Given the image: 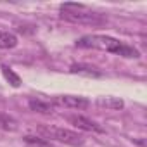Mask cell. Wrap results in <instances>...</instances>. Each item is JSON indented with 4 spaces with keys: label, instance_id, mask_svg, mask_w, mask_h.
Returning a JSON list of instances; mask_svg holds the SVG:
<instances>
[{
    "label": "cell",
    "instance_id": "obj_1",
    "mask_svg": "<svg viewBox=\"0 0 147 147\" xmlns=\"http://www.w3.org/2000/svg\"><path fill=\"white\" fill-rule=\"evenodd\" d=\"M76 47H80V49H97V50L111 52V54H116V55H121V57H130V59L131 57L133 59L140 57V52L135 47L126 45L121 40H118L114 36H109V35H85V36L76 40Z\"/></svg>",
    "mask_w": 147,
    "mask_h": 147
},
{
    "label": "cell",
    "instance_id": "obj_2",
    "mask_svg": "<svg viewBox=\"0 0 147 147\" xmlns=\"http://www.w3.org/2000/svg\"><path fill=\"white\" fill-rule=\"evenodd\" d=\"M59 16L61 19L75 24H90V26H100L106 23V18L99 12H94L83 4H73L66 2L59 7Z\"/></svg>",
    "mask_w": 147,
    "mask_h": 147
},
{
    "label": "cell",
    "instance_id": "obj_3",
    "mask_svg": "<svg viewBox=\"0 0 147 147\" xmlns=\"http://www.w3.org/2000/svg\"><path fill=\"white\" fill-rule=\"evenodd\" d=\"M47 138L50 140H57V142H62V144H67V145H73V147H78V145H83L85 144V138L73 131V130H67V128H59V126H42L40 128Z\"/></svg>",
    "mask_w": 147,
    "mask_h": 147
},
{
    "label": "cell",
    "instance_id": "obj_4",
    "mask_svg": "<svg viewBox=\"0 0 147 147\" xmlns=\"http://www.w3.org/2000/svg\"><path fill=\"white\" fill-rule=\"evenodd\" d=\"M52 106H61L67 109H87L90 106V100L82 95H57L52 100Z\"/></svg>",
    "mask_w": 147,
    "mask_h": 147
},
{
    "label": "cell",
    "instance_id": "obj_5",
    "mask_svg": "<svg viewBox=\"0 0 147 147\" xmlns=\"http://www.w3.org/2000/svg\"><path fill=\"white\" fill-rule=\"evenodd\" d=\"M67 121L69 125H73L78 130H83V131H95V133H104V128L100 125H97L95 121H92L90 118L83 116V114H71L67 116Z\"/></svg>",
    "mask_w": 147,
    "mask_h": 147
},
{
    "label": "cell",
    "instance_id": "obj_6",
    "mask_svg": "<svg viewBox=\"0 0 147 147\" xmlns=\"http://www.w3.org/2000/svg\"><path fill=\"white\" fill-rule=\"evenodd\" d=\"M28 106H30L31 111H35V113H42V114H50V113L54 111V106H52L50 102L42 100V99H30Z\"/></svg>",
    "mask_w": 147,
    "mask_h": 147
},
{
    "label": "cell",
    "instance_id": "obj_7",
    "mask_svg": "<svg viewBox=\"0 0 147 147\" xmlns=\"http://www.w3.org/2000/svg\"><path fill=\"white\" fill-rule=\"evenodd\" d=\"M18 45V36L11 31L0 30V49H14Z\"/></svg>",
    "mask_w": 147,
    "mask_h": 147
},
{
    "label": "cell",
    "instance_id": "obj_8",
    "mask_svg": "<svg viewBox=\"0 0 147 147\" xmlns=\"http://www.w3.org/2000/svg\"><path fill=\"white\" fill-rule=\"evenodd\" d=\"M23 140H24L28 145H31V147H54V144H52L49 138L38 137V135H24Z\"/></svg>",
    "mask_w": 147,
    "mask_h": 147
},
{
    "label": "cell",
    "instance_id": "obj_9",
    "mask_svg": "<svg viewBox=\"0 0 147 147\" xmlns=\"http://www.w3.org/2000/svg\"><path fill=\"white\" fill-rule=\"evenodd\" d=\"M2 75H4V78L14 87V88H18L19 85H21V78H19V75H16V73L12 71V67H9V66H2Z\"/></svg>",
    "mask_w": 147,
    "mask_h": 147
},
{
    "label": "cell",
    "instance_id": "obj_10",
    "mask_svg": "<svg viewBox=\"0 0 147 147\" xmlns=\"http://www.w3.org/2000/svg\"><path fill=\"white\" fill-rule=\"evenodd\" d=\"M0 130L14 131V130H18V121L7 114H0Z\"/></svg>",
    "mask_w": 147,
    "mask_h": 147
},
{
    "label": "cell",
    "instance_id": "obj_11",
    "mask_svg": "<svg viewBox=\"0 0 147 147\" xmlns=\"http://www.w3.org/2000/svg\"><path fill=\"white\" fill-rule=\"evenodd\" d=\"M97 104L99 106H104V107H109V109H121L123 107V100H119V99H114V97H100L99 100H97Z\"/></svg>",
    "mask_w": 147,
    "mask_h": 147
},
{
    "label": "cell",
    "instance_id": "obj_12",
    "mask_svg": "<svg viewBox=\"0 0 147 147\" xmlns=\"http://www.w3.org/2000/svg\"><path fill=\"white\" fill-rule=\"evenodd\" d=\"M71 71H73V73H85V75H94V76H99V75H100L99 71H95V67L82 66V64H78V66H71Z\"/></svg>",
    "mask_w": 147,
    "mask_h": 147
}]
</instances>
